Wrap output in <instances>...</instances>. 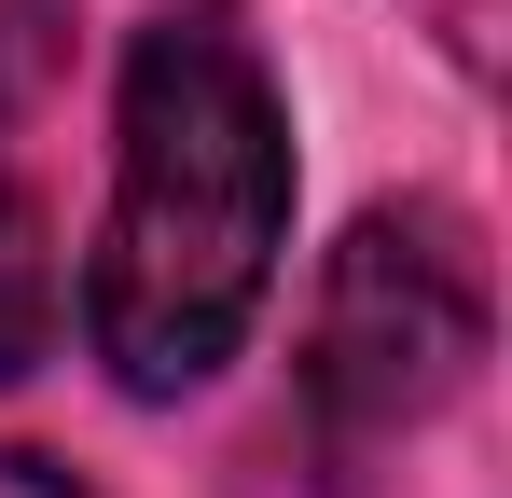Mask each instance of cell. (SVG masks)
Returning <instances> with one entry per match:
<instances>
[{
	"mask_svg": "<svg viewBox=\"0 0 512 498\" xmlns=\"http://www.w3.org/2000/svg\"><path fill=\"white\" fill-rule=\"evenodd\" d=\"M277 222H291L277 83H263L222 28H153V42L125 56L111 236H97V291H84L97 360H111L139 402L194 388V374L250 332L263 277H277Z\"/></svg>",
	"mask_w": 512,
	"mask_h": 498,
	"instance_id": "cell-1",
	"label": "cell"
},
{
	"mask_svg": "<svg viewBox=\"0 0 512 498\" xmlns=\"http://www.w3.org/2000/svg\"><path fill=\"white\" fill-rule=\"evenodd\" d=\"M485 360V263L429 208H374L319 263V319H305V388L333 429H402Z\"/></svg>",
	"mask_w": 512,
	"mask_h": 498,
	"instance_id": "cell-2",
	"label": "cell"
},
{
	"mask_svg": "<svg viewBox=\"0 0 512 498\" xmlns=\"http://www.w3.org/2000/svg\"><path fill=\"white\" fill-rule=\"evenodd\" d=\"M42 346H56V222H42V194L0 180V388Z\"/></svg>",
	"mask_w": 512,
	"mask_h": 498,
	"instance_id": "cell-3",
	"label": "cell"
},
{
	"mask_svg": "<svg viewBox=\"0 0 512 498\" xmlns=\"http://www.w3.org/2000/svg\"><path fill=\"white\" fill-rule=\"evenodd\" d=\"M416 14H429V42H443L457 70H485V56H499V0H416Z\"/></svg>",
	"mask_w": 512,
	"mask_h": 498,
	"instance_id": "cell-4",
	"label": "cell"
},
{
	"mask_svg": "<svg viewBox=\"0 0 512 498\" xmlns=\"http://www.w3.org/2000/svg\"><path fill=\"white\" fill-rule=\"evenodd\" d=\"M0 498H84V485H70V471H42V457H14V443H0Z\"/></svg>",
	"mask_w": 512,
	"mask_h": 498,
	"instance_id": "cell-5",
	"label": "cell"
}]
</instances>
